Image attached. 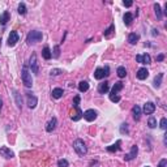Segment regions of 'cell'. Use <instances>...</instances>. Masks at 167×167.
<instances>
[{
  "instance_id": "10",
  "label": "cell",
  "mask_w": 167,
  "mask_h": 167,
  "mask_svg": "<svg viewBox=\"0 0 167 167\" xmlns=\"http://www.w3.org/2000/svg\"><path fill=\"white\" fill-rule=\"evenodd\" d=\"M26 97H27V106H29V108H35V106L38 103V98L35 95H33V93H30V91L26 93Z\"/></svg>"
},
{
  "instance_id": "4",
  "label": "cell",
  "mask_w": 167,
  "mask_h": 167,
  "mask_svg": "<svg viewBox=\"0 0 167 167\" xmlns=\"http://www.w3.org/2000/svg\"><path fill=\"white\" fill-rule=\"evenodd\" d=\"M108 76H110V68H108V65H105L103 68L99 67V68H97L95 72H94V79L95 80H102Z\"/></svg>"
},
{
  "instance_id": "38",
  "label": "cell",
  "mask_w": 167,
  "mask_h": 167,
  "mask_svg": "<svg viewBox=\"0 0 167 167\" xmlns=\"http://www.w3.org/2000/svg\"><path fill=\"white\" fill-rule=\"evenodd\" d=\"M60 73H63V71H62V69H58V68L51 69V72H50V74H51V76H59Z\"/></svg>"
},
{
  "instance_id": "2",
  "label": "cell",
  "mask_w": 167,
  "mask_h": 167,
  "mask_svg": "<svg viewBox=\"0 0 167 167\" xmlns=\"http://www.w3.org/2000/svg\"><path fill=\"white\" fill-rule=\"evenodd\" d=\"M73 149H74V152L80 155V157H84V155L88 153V146L85 145L84 140H81V138H77V140H74Z\"/></svg>"
},
{
  "instance_id": "12",
  "label": "cell",
  "mask_w": 167,
  "mask_h": 167,
  "mask_svg": "<svg viewBox=\"0 0 167 167\" xmlns=\"http://www.w3.org/2000/svg\"><path fill=\"white\" fill-rule=\"evenodd\" d=\"M137 153H138V147L136 146V145H133L132 149H131V152L128 153V154L124 155V159H125V161H132V159H135L136 155H137Z\"/></svg>"
},
{
  "instance_id": "3",
  "label": "cell",
  "mask_w": 167,
  "mask_h": 167,
  "mask_svg": "<svg viewBox=\"0 0 167 167\" xmlns=\"http://www.w3.org/2000/svg\"><path fill=\"white\" fill-rule=\"evenodd\" d=\"M42 38H43V34H42V32H38V30H32V32L27 34L26 42H27V44H34V43H38V42H41Z\"/></svg>"
},
{
  "instance_id": "24",
  "label": "cell",
  "mask_w": 167,
  "mask_h": 167,
  "mask_svg": "<svg viewBox=\"0 0 167 167\" xmlns=\"http://www.w3.org/2000/svg\"><path fill=\"white\" fill-rule=\"evenodd\" d=\"M162 79H163V73H158L157 76L154 77V81H153V85H154V88H159L161 84H162Z\"/></svg>"
},
{
  "instance_id": "23",
  "label": "cell",
  "mask_w": 167,
  "mask_h": 167,
  "mask_svg": "<svg viewBox=\"0 0 167 167\" xmlns=\"http://www.w3.org/2000/svg\"><path fill=\"white\" fill-rule=\"evenodd\" d=\"M140 39V35L137 34V33H131L129 35H128V42H129L131 44H136Z\"/></svg>"
},
{
  "instance_id": "25",
  "label": "cell",
  "mask_w": 167,
  "mask_h": 167,
  "mask_svg": "<svg viewBox=\"0 0 167 167\" xmlns=\"http://www.w3.org/2000/svg\"><path fill=\"white\" fill-rule=\"evenodd\" d=\"M13 97H15V99H16V105H17V107H18V108H21V106H22V98H21V94L18 93L17 90H13Z\"/></svg>"
},
{
  "instance_id": "41",
  "label": "cell",
  "mask_w": 167,
  "mask_h": 167,
  "mask_svg": "<svg viewBox=\"0 0 167 167\" xmlns=\"http://www.w3.org/2000/svg\"><path fill=\"white\" fill-rule=\"evenodd\" d=\"M132 4H133L132 1H123V5H124V7H127V8L132 7Z\"/></svg>"
},
{
  "instance_id": "5",
  "label": "cell",
  "mask_w": 167,
  "mask_h": 167,
  "mask_svg": "<svg viewBox=\"0 0 167 167\" xmlns=\"http://www.w3.org/2000/svg\"><path fill=\"white\" fill-rule=\"evenodd\" d=\"M29 65L32 68V72L34 74H39V65H38V60H37V54H32L29 59Z\"/></svg>"
},
{
  "instance_id": "34",
  "label": "cell",
  "mask_w": 167,
  "mask_h": 167,
  "mask_svg": "<svg viewBox=\"0 0 167 167\" xmlns=\"http://www.w3.org/2000/svg\"><path fill=\"white\" fill-rule=\"evenodd\" d=\"M110 101L114 103H118V102H120V95L119 94H110Z\"/></svg>"
},
{
  "instance_id": "40",
  "label": "cell",
  "mask_w": 167,
  "mask_h": 167,
  "mask_svg": "<svg viewBox=\"0 0 167 167\" xmlns=\"http://www.w3.org/2000/svg\"><path fill=\"white\" fill-rule=\"evenodd\" d=\"M166 165H167V159H166V158H163V159L159 162V165H158V167H166Z\"/></svg>"
},
{
  "instance_id": "44",
  "label": "cell",
  "mask_w": 167,
  "mask_h": 167,
  "mask_svg": "<svg viewBox=\"0 0 167 167\" xmlns=\"http://www.w3.org/2000/svg\"><path fill=\"white\" fill-rule=\"evenodd\" d=\"M1 106H3V102H1V99H0V110H1Z\"/></svg>"
},
{
  "instance_id": "18",
  "label": "cell",
  "mask_w": 167,
  "mask_h": 167,
  "mask_svg": "<svg viewBox=\"0 0 167 167\" xmlns=\"http://www.w3.org/2000/svg\"><path fill=\"white\" fill-rule=\"evenodd\" d=\"M9 18H11V15H9V12L8 11H4V12L0 15V25H7V22L9 21Z\"/></svg>"
},
{
  "instance_id": "13",
  "label": "cell",
  "mask_w": 167,
  "mask_h": 167,
  "mask_svg": "<svg viewBox=\"0 0 167 167\" xmlns=\"http://www.w3.org/2000/svg\"><path fill=\"white\" fill-rule=\"evenodd\" d=\"M136 76H137L138 80H146L147 77H149V71L142 67V68H140L137 71V74H136Z\"/></svg>"
},
{
  "instance_id": "31",
  "label": "cell",
  "mask_w": 167,
  "mask_h": 167,
  "mask_svg": "<svg viewBox=\"0 0 167 167\" xmlns=\"http://www.w3.org/2000/svg\"><path fill=\"white\" fill-rule=\"evenodd\" d=\"M116 73H118V76L120 77V79H124V77L127 76V69H125V67H119Z\"/></svg>"
},
{
  "instance_id": "33",
  "label": "cell",
  "mask_w": 167,
  "mask_h": 167,
  "mask_svg": "<svg viewBox=\"0 0 167 167\" xmlns=\"http://www.w3.org/2000/svg\"><path fill=\"white\" fill-rule=\"evenodd\" d=\"M120 133L121 135H129V129H128V124L123 123L120 125Z\"/></svg>"
},
{
  "instance_id": "35",
  "label": "cell",
  "mask_w": 167,
  "mask_h": 167,
  "mask_svg": "<svg viewBox=\"0 0 167 167\" xmlns=\"http://www.w3.org/2000/svg\"><path fill=\"white\" fill-rule=\"evenodd\" d=\"M69 162L67 159H59L58 161V167H68Z\"/></svg>"
},
{
  "instance_id": "11",
  "label": "cell",
  "mask_w": 167,
  "mask_h": 167,
  "mask_svg": "<svg viewBox=\"0 0 167 167\" xmlns=\"http://www.w3.org/2000/svg\"><path fill=\"white\" fill-rule=\"evenodd\" d=\"M142 111H144L145 115H152V114L155 111V105L153 103V102H146V103L144 105Z\"/></svg>"
},
{
  "instance_id": "28",
  "label": "cell",
  "mask_w": 167,
  "mask_h": 167,
  "mask_svg": "<svg viewBox=\"0 0 167 167\" xmlns=\"http://www.w3.org/2000/svg\"><path fill=\"white\" fill-rule=\"evenodd\" d=\"M114 32H115V24H111V25H110V27L105 30L103 35H105L106 38H108V37H111V34H112Z\"/></svg>"
},
{
  "instance_id": "6",
  "label": "cell",
  "mask_w": 167,
  "mask_h": 167,
  "mask_svg": "<svg viewBox=\"0 0 167 167\" xmlns=\"http://www.w3.org/2000/svg\"><path fill=\"white\" fill-rule=\"evenodd\" d=\"M97 116H98V114H97L95 110H86L85 112L82 114V118L85 119L86 121H94L97 119Z\"/></svg>"
},
{
  "instance_id": "27",
  "label": "cell",
  "mask_w": 167,
  "mask_h": 167,
  "mask_svg": "<svg viewBox=\"0 0 167 167\" xmlns=\"http://www.w3.org/2000/svg\"><path fill=\"white\" fill-rule=\"evenodd\" d=\"M79 90L81 93H85V91L89 90V82L88 81H81L79 84Z\"/></svg>"
},
{
  "instance_id": "43",
  "label": "cell",
  "mask_w": 167,
  "mask_h": 167,
  "mask_svg": "<svg viewBox=\"0 0 167 167\" xmlns=\"http://www.w3.org/2000/svg\"><path fill=\"white\" fill-rule=\"evenodd\" d=\"M152 32H153V33H152V34H153V35H154V37H155V35H158V30H157V29H153V30H152Z\"/></svg>"
},
{
  "instance_id": "16",
  "label": "cell",
  "mask_w": 167,
  "mask_h": 167,
  "mask_svg": "<svg viewBox=\"0 0 167 167\" xmlns=\"http://www.w3.org/2000/svg\"><path fill=\"white\" fill-rule=\"evenodd\" d=\"M108 90H110V84H108V81L99 84V86H98V93L99 94H106Z\"/></svg>"
},
{
  "instance_id": "19",
  "label": "cell",
  "mask_w": 167,
  "mask_h": 167,
  "mask_svg": "<svg viewBox=\"0 0 167 167\" xmlns=\"http://www.w3.org/2000/svg\"><path fill=\"white\" fill-rule=\"evenodd\" d=\"M132 114H133V119H135L136 121L140 120V118H141V108H140V106H137V105L133 106Z\"/></svg>"
},
{
  "instance_id": "29",
  "label": "cell",
  "mask_w": 167,
  "mask_h": 167,
  "mask_svg": "<svg viewBox=\"0 0 167 167\" xmlns=\"http://www.w3.org/2000/svg\"><path fill=\"white\" fill-rule=\"evenodd\" d=\"M154 11H155V16H157L158 20H161L162 18V9H161V5L158 4V3H155L154 4Z\"/></svg>"
},
{
  "instance_id": "30",
  "label": "cell",
  "mask_w": 167,
  "mask_h": 167,
  "mask_svg": "<svg viewBox=\"0 0 167 167\" xmlns=\"http://www.w3.org/2000/svg\"><path fill=\"white\" fill-rule=\"evenodd\" d=\"M17 9H18V13H20L21 16H25L27 13V9H26V5H25V3H20Z\"/></svg>"
},
{
  "instance_id": "39",
  "label": "cell",
  "mask_w": 167,
  "mask_h": 167,
  "mask_svg": "<svg viewBox=\"0 0 167 167\" xmlns=\"http://www.w3.org/2000/svg\"><path fill=\"white\" fill-rule=\"evenodd\" d=\"M80 106V95H76L73 98V107H79Z\"/></svg>"
},
{
  "instance_id": "17",
  "label": "cell",
  "mask_w": 167,
  "mask_h": 167,
  "mask_svg": "<svg viewBox=\"0 0 167 167\" xmlns=\"http://www.w3.org/2000/svg\"><path fill=\"white\" fill-rule=\"evenodd\" d=\"M120 145H121V140H118L114 145L107 146L106 149H107L108 153H115V152H118V150H120Z\"/></svg>"
},
{
  "instance_id": "8",
  "label": "cell",
  "mask_w": 167,
  "mask_h": 167,
  "mask_svg": "<svg viewBox=\"0 0 167 167\" xmlns=\"http://www.w3.org/2000/svg\"><path fill=\"white\" fill-rule=\"evenodd\" d=\"M0 155H1V157H4L5 159H12V158L15 157V153H13L9 147L1 146V147H0Z\"/></svg>"
},
{
  "instance_id": "22",
  "label": "cell",
  "mask_w": 167,
  "mask_h": 167,
  "mask_svg": "<svg viewBox=\"0 0 167 167\" xmlns=\"http://www.w3.org/2000/svg\"><path fill=\"white\" fill-rule=\"evenodd\" d=\"M123 20H124L125 26H131V25H132V21H133V15H132L131 12H127V13L124 15Z\"/></svg>"
},
{
  "instance_id": "14",
  "label": "cell",
  "mask_w": 167,
  "mask_h": 167,
  "mask_svg": "<svg viewBox=\"0 0 167 167\" xmlns=\"http://www.w3.org/2000/svg\"><path fill=\"white\" fill-rule=\"evenodd\" d=\"M56 125H58V119L56 118H52L51 120L47 123V125H46V131L48 133H51L52 131H55V128H56Z\"/></svg>"
},
{
  "instance_id": "32",
  "label": "cell",
  "mask_w": 167,
  "mask_h": 167,
  "mask_svg": "<svg viewBox=\"0 0 167 167\" xmlns=\"http://www.w3.org/2000/svg\"><path fill=\"white\" fill-rule=\"evenodd\" d=\"M147 125H149V128H155L157 127V119L154 118V116H150L149 120H147Z\"/></svg>"
},
{
  "instance_id": "36",
  "label": "cell",
  "mask_w": 167,
  "mask_h": 167,
  "mask_svg": "<svg viewBox=\"0 0 167 167\" xmlns=\"http://www.w3.org/2000/svg\"><path fill=\"white\" fill-rule=\"evenodd\" d=\"M59 56H60V47L59 46H55L54 47V54H52V58L58 59Z\"/></svg>"
},
{
  "instance_id": "37",
  "label": "cell",
  "mask_w": 167,
  "mask_h": 167,
  "mask_svg": "<svg viewBox=\"0 0 167 167\" xmlns=\"http://www.w3.org/2000/svg\"><path fill=\"white\" fill-rule=\"evenodd\" d=\"M159 127H161V129H163V131H165L166 128H167V119H166V118H162V119H161Z\"/></svg>"
},
{
  "instance_id": "42",
  "label": "cell",
  "mask_w": 167,
  "mask_h": 167,
  "mask_svg": "<svg viewBox=\"0 0 167 167\" xmlns=\"http://www.w3.org/2000/svg\"><path fill=\"white\" fill-rule=\"evenodd\" d=\"M163 59H165V54H159V55L157 56V60H158V62H162Z\"/></svg>"
},
{
  "instance_id": "20",
  "label": "cell",
  "mask_w": 167,
  "mask_h": 167,
  "mask_svg": "<svg viewBox=\"0 0 167 167\" xmlns=\"http://www.w3.org/2000/svg\"><path fill=\"white\" fill-rule=\"evenodd\" d=\"M42 56H43V59H46V60H50L52 58V52H51V50H50L48 46L43 47V50H42Z\"/></svg>"
},
{
  "instance_id": "15",
  "label": "cell",
  "mask_w": 167,
  "mask_h": 167,
  "mask_svg": "<svg viewBox=\"0 0 167 167\" xmlns=\"http://www.w3.org/2000/svg\"><path fill=\"white\" fill-rule=\"evenodd\" d=\"M51 95H52V98H55V99H60L64 95V90L62 88H55V89H52Z\"/></svg>"
},
{
  "instance_id": "1",
  "label": "cell",
  "mask_w": 167,
  "mask_h": 167,
  "mask_svg": "<svg viewBox=\"0 0 167 167\" xmlns=\"http://www.w3.org/2000/svg\"><path fill=\"white\" fill-rule=\"evenodd\" d=\"M21 79H22V82L26 88H32L33 86V79H32V73L29 71V67L25 64L22 65V71H21Z\"/></svg>"
},
{
  "instance_id": "21",
  "label": "cell",
  "mask_w": 167,
  "mask_h": 167,
  "mask_svg": "<svg viewBox=\"0 0 167 167\" xmlns=\"http://www.w3.org/2000/svg\"><path fill=\"white\" fill-rule=\"evenodd\" d=\"M123 82L121 81H118V82H115V85L112 86V89H111V93L110 94H118L119 91L121 90V89H123Z\"/></svg>"
},
{
  "instance_id": "26",
  "label": "cell",
  "mask_w": 167,
  "mask_h": 167,
  "mask_svg": "<svg viewBox=\"0 0 167 167\" xmlns=\"http://www.w3.org/2000/svg\"><path fill=\"white\" fill-rule=\"evenodd\" d=\"M74 108H76V115H74V116H72V120H73V121H79L80 120V119H82V111H81V108H80V106H79V107H74Z\"/></svg>"
},
{
  "instance_id": "9",
  "label": "cell",
  "mask_w": 167,
  "mask_h": 167,
  "mask_svg": "<svg viewBox=\"0 0 167 167\" xmlns=\"http://www.w3.org/2000/svg\"><path fill=\"white\" fill-rule=\"evenodd\" d=\"M18 39H20V35H18V33L17 32H11V34H9V37H8V46L9 47H13V46H16V43L18 42Z\"/></svg>"
},
{
  "instance_id": "7",
  "label": "cell",
  "mask_w": 167,
  "mask_h": 167,
  "mask_svg": "<svg viewBox=\"0 0 167 167\" xmlns=\"http://www.w3.org/2000/svg\"><path fill=\"white\" fill-rule=\"evenodd\" d=\"M136 60H137V63L140 64H152V58H150L149 54H141V55H136Z\"/></svg>"
},
{
  "instance_id": "45",
  "label": "cell",
  "mask_w": 167,
  "mask_h": 167,
  "mask_svg": "<svg viewBox=\"0 0 167 167\" xmlns=\"http://www.w3.org/2000/svg\"><path fill=\"white\" fill-rule=\"evenodd\" d=\"M145 167H149V166H145Z\"/></svg>"
}]
</instances>
